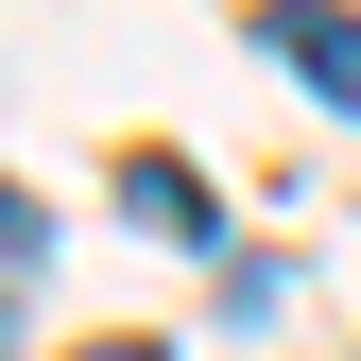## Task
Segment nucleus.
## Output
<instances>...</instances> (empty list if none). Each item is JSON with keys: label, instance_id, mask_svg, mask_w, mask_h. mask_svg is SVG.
<instances>
[{"label": "nucleus", "instance_id": "f257e3e1", "mask_svg": "<svg viewBox=\"0 0 361 361\" xmlns=\"http://www.w3.org/2000/svg\"><path fill=\"white\" fill-rule=\"evenodd\" d=\"M258 35H276V52L327 86V104H361V18H310V0H293V18H258Z\"/></svg>", "mask_w": 361, "mask_h": 361}, {"label": "nucleus", "instance_id": "f03ea898", "mask_svg": "<svg viewBox=\"0 0 361 361\" xmlns=\"http://www.w3.org/2000/svg\"><path fill=\"white\" fill-rule=\"evenodd\" d=\"M121 207H138L155 241H207V190H190V172H172V155H138V172H121Z\"/></svg>", "mask_w": 361, "mask_h": 361}, {"label": "nucleus", "instance_id": "7ed1b4c3", "mask_svg": "<svg viewBox=\"0 0 361 361\" xmlns=\"http://www.w3.org/2000/svg\"><path fill=\"white\" fill-rule=\"evenodd\" d=\"M18 276H52V207H35V190H0V293H18Z\"/></svg>", "mask_w": 361, "mask_h": 361}, {"label": "nucleus", "instance_id": "20e7f679", "mask_svg": "<svg viewBox=\"0 0 361 361\" xmlns=\"http://www.w3.org/2000/svg\"><path fill=\"white\" fill-rule=\"evenodd\" d=\"M69 361H172V344H138V327H104V344H69Z\"/></svg>", "mask_w": 361, "mask_h": 361}]
</instances>
